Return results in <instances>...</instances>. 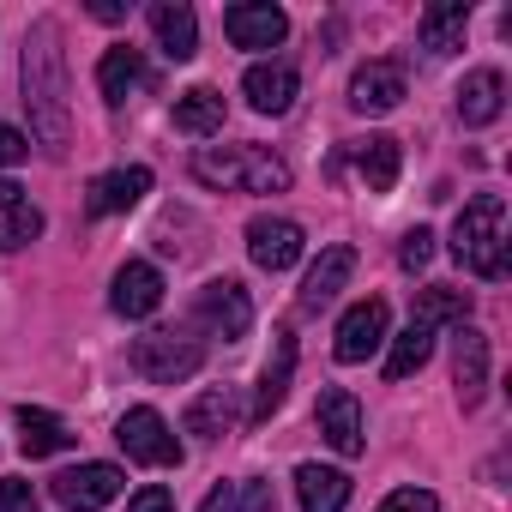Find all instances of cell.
Segmentation results:
<instances>
[{
    "label": "cell",
    "mask_w": 512,
    "mask_h": 512,
    "mask_svg": "<svg viewBox=\"0 0 512 512\" xmlns=\"http://www.w3.org/2000/svg\"><path fill=\"white\" fill-rule=\"evenodd\" d=\"M464 31H470V0H434V7H422V19H416V37H422L428 55L464 49Z\"/></svg>",
    "instance_id": "obj_18"
},
{
    "label": "cell",
    "mask_w": 512,
    "mask_h": 512,
    "mask_svg": "<svg viewBox=\"0 0 512 512\" xmlns=\"http://www.w3.org/2000/svg\"><path fill=\"white\" fill-rule=\"evenodd\" d=\"M145 193H151V169L133 163V169H109V175H97L85 205H91V217H115V211H133Z\"/></svg>",
    "instance_id": "obj_20"
},
{
    "label": "cell",
    "mask_w": 512,
    "mask_h": 512,
    "mask_svg": "<svg viewBox=\"0 0 512 512\" xmlns=\"http://www.w3.org/2000/svg\"><path fill=\"white\" fill-rule=\"evenodd\" d=\"M404 103V67L398 61H368L350 79V109L356 115H392Z\"/></svg>",
    "instance_id": "obj_14"
},
{
    "label": "cell",
    "mask_w": 512,
    "mask_h": 512,
    "mask_svg": "<svg viewBox=\"0 0 512 512\" xmlns=\"http://www.w3.org/2000/svg\"><path fill=\"white\" fill-rule=\"evenodd\" d=\"M350 272H356V247H326L320 260H314V272L302 278V314L332 308V302H338V290L350 284Z\"/></svg>",
    "instance_id": "obj_17"
},
{
    "label": "cell",
    "mask_w": 512,
    "mask_h": 512,
    "mask_svg": "<svg viewBox=\"0 0 512 512\" xmlns=\"http://www.w3.org/2000/svg\"><path fill=\"white\" fill-rule=\"evenodd\" d=\"M500 109H506V79H500V67H476V73L458 85V121H464V127H488V121H500Z\"/></svg>",
    "instance_id": "obj_19"
},
{
    "label": "cell",
    "mask_w": 512,
    "mask_h": 512,
    "mask_svg": "<svg viewBox=\"0 0 512 512\" xmlns=\"http://www.w3.org/2000/svg\"><path fill=\"white\" fill-rule=\"evenodd\" d=\"M296 494H302V512H344L350 476L332 470V464H302L296 470Z\"/></svg>",
    "instance_id": "obj_26"
},
{
    "label": "cell",
    "mask_w": 512,
    "mask_h": 512,
    "mask_svg": "<svg viewBox=\"0 0 512 512\" xmlns=\"http://www.w3.org/2000/svg\"><path fill=\"white\" fill-rule=\"evenodd\" d=\"M91 19H103V25H121V19H127V0H91Z\"/></svg>",
    "instance_id": "obj_37"
},
{
    "label": "cell",
    "mask_w": 512,
    "mask_h": 512,
    "mask_svg": "<svg viewBox=\"0 0 512 512\" xmlns=\"http://www.w3.org/2000/svg\"><path fill=\"white\" fill-rule=\"evenodd\" d=\"M0 512H43V500L25 476H0Z\"/></svg>",
    "instance_id": "obj_32"
},
{
    "label": "cell",
    "mask_w": 512,
    "mask_h": 512,
    "mask_svg": "<svg viewBox=\"0 0 512 512\" xmlns=\"http://www.w3.org/2000/svg\"><path fill=\"white\" fill-rule=\"evenodd\" d=\"M43 235V211L25 199L19 181H0V253H13V247H31Z\"/></svg>",
    "instance_id": "obj_22"
},
{
    "label": "cell",
    "mask_w": 512,
    "mask_h": 512,
    "mask_svg": "<svg viewBox=\"0 0 512 512\" xmlns=\"http://www.w3.org/2000/svg\"><path fill=\"white\" fill-rule=\"evenodd\" d=\"M452 253H458V266L476 272V278H506V205L500 193H476L458 223H452Z\"/></svg>",
    "instance_id": "obj_3"
},
{
    "label": "cell",
    "mask_w": 512,
    "mask_h": 512,
    "mask_svg": "<svg viewBox=\"0 0 512 512\" xmlns=\"http://www.w3.org/2000/svg\"><path fill=\"white\" fill-rule=\"evenodd\" d=\"M121 488H127V476L115 464H79V470L55 476V500L67 512H103L109 500H121Z\"/></svg>",
    "instance_id": "obj_9"
},
{
    "label": "cell",
    "mask_w": 512,
    "mask_h": 512,
    "mask_svg": "<svg viewBox=\"0 0 512 512\" xmlns=\"http://www.w3.org/2000/svg\"><path fill=\"white\" fill-rule=\"evenodd\" d=\"M320 434H326V446L332 452H344V458H362V404H356V392H344V386H326L320 392Z\"/></svg>",
    "instance_id": "obj_13"
},
{
    "label": "cell",
    "mask_w": 512,
    "mask_h": 512,
    "mask_svg": "<svg viewBox=\"0 0 512 512\" xmlns=\"http://www.w3.org/2000/svg\"><path fill=\"white\" fill-rule=\"evenodd\" d=\"M145 79H151V67H145V55H139V49H127V43H121V49H109V55L97 61V85H103V97H109V103H127Z\"/></svg>",
    "instance_id": "obj_27"
},
{
    "label": "cell",
    "mask_w": 512,
    "mask_h": 512,
    "mask_svg": "<svg viewBox=\"0 0 512 512\" xmlns=\"http://www.w3.org/2000/svg\"><path fill=\"white\" fill-rule=\"evenodd\" d=\"M109 308H115L121 320H151V314L163 308V272H157L151 260H127V266L115 272V284H109Z\"/></svg>",
    "instance_id": "obj_12"
},
{
    "label": "cell",
    "mask_w": 512,
    "mask_h": 512,
    "mask_svg": "<svg viewBox=\"0 0 512 512\" xmlns=\"http://www.w3.org/2000/svg\"><path fill=\"white\" fill-rule=\"evenodd\" d=\"M374 512H440V500H434L428 488H398V494H386Z\"/></svg>",
    "instance_id": "obj_34"
},
{
    "label": "cell",
    "mask_w": 512,
    "mask_h": 512,
    "mask_svg": "<svg viewBox=\"0 0 512 512\" xmlns=\"http://www.w3.org/2000/svg\"><path fill=\"white\" fill-rule=\"evenodd\" d=\"M302 247H308V235H302V223H290V217H253L247 223V260L260 266V272H290L296 260H302Z\"/></svg>",
    "instance_id": "obj_7"
},
{
    "label": "cell",
    "mask_w": 512,
    "mask_h": 512,
    "mask_svg": "<svg viewBox=\"0 0 512 512\" xmlns=\"http://www.w3.org/2000/svg\"><path fill=\"white\" fill-rule=\"evenodd\" d=\"M127 362H133V374L151 380V386H181L187 374H199L205 350H199V338H187V332H145V338L127 344Z\"/></svg>",
    "instance_id": "obj_4"
},
{
    "label": "cell",
    "mask_w": 512,
    "mask_h": 512,
    "mask_svg": "<svg viewBox=\"0 0 512 512\" xmlns=\"http://www.w3.org/2000/svg\"><path fill=\"white\" fill-rule=\"evenodd\" d=\"M452 380H458V404L476 410L482 392H488V338L476 326H458L452 332Z\"/></svg>",
    "instance_id": "obj_16"
},
{
    "label": "cell",
    "mask_w": 512,
    "mask_h": 512,
    "mask_svg": "<svg viewBox=\"0 0 512 512\" xmlns=\"http://www.w3.org/2000/svg\"><path fill=\"white\" fill-rule=\"evenodd\" d=\"M79 434L55 416V410H19V452L25 458H55V452H67Z\"/></svg>",
    "instance_id": "obj_25"
},
{
    "label": "cell",
    "mask_w": 512,
    "mask_h": 512,
    "mask_svg": "<svg viewBox=\"0 0 512 512\" xmlns=\"http://www.w3.org/2000/svg\"><path fill=\"white\" fill-rule=\"evenodd\" d=\"M193 320H199L205 332H217L223 344H235V338H247V326H253V302H247V290H241L235 278H211V284L199 290V302H193Z\"/></svg>",
    "instance_id": "obj_6"
},
{
    "label": "cell",
    "mask_w": 512,
    "mask_h": 512,
    "mask_svg": "<svg viewBox=\"0 0 512 512\" xmlns=\"http://www.w3.org/2000/svg\"><path fill=\"white\" fill-rule=\"evenodd\" d=\"M290 380H296V332L278 326V332H272V356H266V368H260V386H253L247 422H272V416L284 410V398H290Z\"/></svg>",
    "instance_id": "obj_8"
},
{
    "label": "cell",
    "mask_w": 512,
    "mask_h": 512,
    "mask_svg": "<svg viewBox=\"0 0 512 512\" xmlns=\"http://www.w3.org/2000/svg\"><path fill=\"white\" fill-rule=\"evenodd\" d=\"M151 31H157V49L169 61H193L199 55V19H193V7H181V0H157Z\"/></svg>",
    "instance_id": "obj_21"
},
{
    "label": "cell",
    "mask_w": 512,
    "mask_h": 512,
    "mask_svg": "<svg viewBox=\"0 0 512 512\" xmlns=\"http://www.w3.org/2000/svg\"><path fill=\"white\" fill-rule=\"evenodd\" d=\"M127 512H175V500H169L163 482H151V488H139V494L127 500Z\"/></svg>",
    "instance_id": "obj_36"
},
{
    "label": "cell",
    "mask_w": 512,
    "mask_h": 512,
    "mask_svg": "<svg viewBox=\"0 0 512 512\" xmlns=\"http://www.w3.org/2000/svg\"><path fill=\"white\" fill-rule=\"evenodd\" d=\"M241 422V404H235V386H205L193 404H187V434L199 440H217Z\"/></svg>",
    "instance_id": "obj_23"
},
{
    "label": "cell",
    "mask_w": 512,
    "mask_h": 512,
    "mask_svg": "<svg viewBox=\"0 0 512 512\" xmlns=\"http://www.w3.org/2000/svg\"><path fill=\"white\" fill-rule=\"evenodd\" d=\"M193 175L223 193H284L290 187V163L266 145H205L193 151Z\"/></svg>",
    "instance_id": "obj_2"
},
{
    "label": "cell",
    "mask_w": 512,
    "mask_h": 512,
    "mask_svg": "<svg viewBox=\"0 0 512 512\" xmlns=\"http://www.w3.org/2000/svg\"><path fill=\"white\" fill-rule=\"evenodd\" d=\"M241 91H247V103L260 109V115H290V103H296L302 79H296V67H290V61H253V67H247V79H241Z\"/></svg>",
    "instance_id": "obj_15"
},
{
    "label": "cell",
    "mask_w": 512,
    "mask_h": 512,
    "mask_svg": "<svg viewBox=\"0 0 512 512\" xmlns=\"http://www.w3.org/2000/svg\"><path fill=\"white\" fill-rule=\"evenodd\" d=\"M175 133H187V139L223 133V91H211V85L181 91V97H175Z\"/></svg>",
    "instance_id": "obj_24"
},
{
    "label": "cell",
    "mask_w": 512,
    "mask_h": 512,
    "mask_svg": "<svg viewBox=\"0 0 512 512\" xmlns=\"http://www.w3.org/2000/svg\"><path fill=\"white\" fill-rule=\"evenodd\" d=\"M410 320H416V326H428V332H440V326H464V320H470V290L434 284V290H422V296H416Z\"/></svg>",
    "instance_id": "obj_28"
},
{
    "label": "cell",
    "mask_w": 512,
    "mask_h": 512,
    "mask_svg": "<svg viewBox=\"0 0 512 512\" xmlns=\"http://www.w3.org/2000/svg\"><path fill=\"white\" fill-rule=\"evenodd\" d=\"M199 512H229V488H211V494L199 500Z\"/></svg>",
    "instance_id": "obj_38"
},
{
    "label": "cell",
    "mask_w": 512,
    "mask_h": 512,
    "mask_svg": "<svg viewBox=\"0 0 512 512\" xmlns=\"http://www.w3.org/2000/svg\"><path fill=\"white\" fill-rule=\"evenodd\" d=\"M428 356H434V332L410 320V326L392 338V350H386V380H410V374H416Z\"/></svg>",
    "instance_id": "obj_30"
},
{
    "label": "cell",
    "mask_w": 512,
    "mask_h": 512,
    "mask_svg": "<svg viewBox=\"0 0 512 512\" xmlns=\"http://www.w3.org/2000/svg\"><path fill=\"white\" fill-rule=\"evenodd\" d=\"M386 320H392V314H386V302H380V296H368V302H356V308H350V314L338 320V338H332V356H338L344 368H350V362H368V356H374V350L386 344Z\"/></svg>",
    "instance_id": "obj_10"
},
{
    "label": "cell",
    "mask_w": 512,
    "mask_h": 512,
    "mask_svg": "<svg viewBox=\"0 0 512 512\" xmlns=\"http://www.w3.org/2000/svg\"><path fill=\"white\" fill-rule=\"evenodd\" d=\"M428 260H434V229H410L404 247H398V266H404V272H422Z\"/></svg>",
    "instance_id": "obj_33"
},
{
    "label": "cell",
    "mask_w": 512,
    "mask_h": 512,
    "mask_svg": "<svg viewBox=\"0 0 512 512\" xmlns=\"http://www.w3.org/2000/svg\"><path fill=\"white\" fill-rule=\"evenodd\" d=\"M25 109H31V133L49 157H67L73 145V109H67V55H61V25L37 19L25 31Z\"/></svg>",
    "instance_id": "obj_1"
},
{
    "label": "cell",
    "mask_w": 512,
    "mask_h": 512,
    "mask_svg": "<svg viewBox=\"0 0 512 512\" xmlns=\"http://www.w3.org/2000/svg\"><path fill=\"white\" fill-rule=\"evenodd\" d=\"M356 169H362L368 193H392V181H398V139H386V133L362 139V151H356Z\"/></svg>",
    "instance_id": "obj_29"
},
{
    "label": "cell",
    "mask_w": 512,
    "mask_h": 512,
    "mask_svg": "<svg viewBox=\"0 0 512 512\" xmlns=\"http://www.w3.org/2000/svg\"><path fill=\"white\" fill-rule=\"evenodd\" d=\"M25 157H31V139H25L19 127L0 121V169H13V163H25Z\"/></svg>",
    "instance_id": "obj_35"
},
{
    "label": "cell",
    "mask_w": 512,
    "mask_h": 512,
    "mask_svg": "<svg viewBox=\"0 0 512 512\" xmlns=\"http://www.w3.org/2000/svg\"><path fill=\"white\" fill-rule=\"evenodd\" d=\"M115 440H121V452H127L133 464H151V470H169V464H181V440L169 434V422H163L151 404L127 410V416L115 422Z\"/></svg>",
    "instance_id": "obj_5"
},
{
    "label": "cell",
    "mask_w": 512,
    "mask_h": 512,
    "mask_svg": "<svg viewBox=\"0 0 512 512\" xmlns=\"http://www.w3.org/2000/svg\"><path fill=\"white\" fill-rule=\"evenodd\" d=\"M223 31L235 49H278L290 37V19L284 7H272V0H241V7L223 13Z\"/></svg>",
    "instance_id": "obj_11"
},
{
    "label": "cell",
    "mask_w": 512,
    "mask_h": 512,
    "mask_svg": "<svg viewBox=\"0 0 512 512\" xmlns=\"http://www.w3.org/2000/svg\"><path fill=\"white\" fill-rule=\"evenodd\" d=\"M229 512H278V494H272V482H266V476H247V482H235V488H229Z\"/></svg>",
    "instance_id": "obj_31"
}]
</instances>
